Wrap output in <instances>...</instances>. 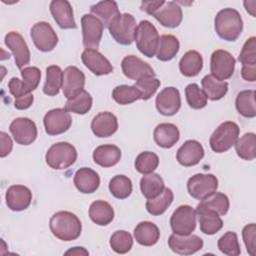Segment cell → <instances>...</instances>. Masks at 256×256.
I'll return each mask as SVG.
<instances>
[{
	"mask_svg": "<svg viewBox=\"0 0 256 256\" xmlns=\"http://www.w3.org/2000/svg\"><path fill=\"white\" fill-rule=\"evenodd\" d=\"M123 74L131 80H139L144 76H155L152 67L136 55L125 56L121 62Z\"/></svg>",
	"mask_w": 256,
	"mask_h": 256,
	"instance_id": "d6986e66",
	"label": "cell"
},
{
	"mask_svg": "<svg viewBox=\"0 0 256 256\" xmlns=\"http://www.w3.org/2000/svg\"><path fill=\"white\" fill-rule=\"evenodd\" d=\"M243 30V20L240 13L233 8L220 10L215 17V31L226 41H236Z\"/></svg>",
	"mask_w": 256,
	"mask_h": 256,
	"instance_id": "7a4b0ae2",
	"label": "cell"
},
{
	"mask_svg": "<svg viewBox=\"0 0 256 256\" xmlns=\"http://www.w3.org/2000/svg\"><path fill=\"white\" fill-rule=\"evenodd\" d=\"M155 143L162 148L173 147L180 138V132L176 125L172 123H160L153 133Z\"/></svg>",
	"mask_w": 256,
	"mask_h": 256,
	"instance_id": "4316f807",
	"label": "cell"
},
{
	"mask_svg": "<svg viewBox=\"0 0 256 256\" xmlns=\"http://www.w3.org/2000/svg\"><path fill=\"white\" fill-rule=\"evenodd\" d=\"M159 34L156 27L148 20H142L138 24L135 33V42L138 50L146 57L152 58L155 56L158 44Z\"/></svg>",
	"mask_w": 256,
	"mask_h": 256,
	"instance_id": "3957f363",
	"label": "cell"
},
{
	"mask_svg": "<svg viewBox=\"0 0 256 256\" xmlns=\"http://www.w3.org/2000/svg\"><path fill=\"white\" fill-rule=\"evenodd\" d=\"M21 76H22L23 85L28 90V92L31 93L39 85L40 78H41V71L37 67L29 66L21 70Z\"/></svg>",
	"mask_w": 256,
	"mask_h": 256,
	"instance_id": "816d5d0a",
	"label": "cell"
},
{
	"mask_svg": "<svg viewBox=\"0 0 256 256\" xmlns=\"http://www.w3.org/2000/svg\"><path fill=\"white\" fill-rule=\"evenodd\" d=\"M134 86L138 89L141 94L142 100L150 99L157 91L160 86V80L153 76H144L136 81Z\"/></svg>",
	"mask_w": 256,
	"mask_h": 256,
	"instance_id": "f907efd6",
	"label": "cell"
},
{
	"mask_svg": "<svg viewBox=\"0 0 256 256\" xmlns=\"http://www.w3.org/2000/svg\"><path fill=\"white\" fill-rule=\"evenodd\" d=\"M159 164V157L150 151L141 152L135 160V169L141 174L152 173Z\"/></svg>",
	"mask_w": 256,
	"mask_h": 256,
	"instance_id": "7dc6e473",
	"label": "cell"
},
{
	"mask_svg": "<svg viewBox=\"0 0 256 256\" xmlns=\"http://www.w3.org/2000/svg\"><path fill=\"white\" fill-rule=\"evenodd\" d=\"M31 38L36 48L42 52L52 51L58 43L56 32L52 26L45 21L37 22L32 26Z\"/></svg>",
	"mask_w": 256,
	"mask_h": 256,
	"instance_id": "30bf717a",
	"label": "cell"
},
{
	"mask_svg": "<svg viewBox=\"0 0 256 256\" xmlns=\"http://www.w3.org/2000/svg\"><path fill=\"white\" fill-rule=\"evenodd\" d=\"M196 211L189 205H181L173 212L170 226L173 233L178 235L191 234L196 228Z\"/></svg>",
	"mask_w": 256,
	"mask_h": 256,
	"instance_id": "ba28073f",
	"label": "cell"
},
{
	"mask_svg": "<svg viewBox=\"0 0 256 256\" xmlns=\"http://www.w3.org/2000/svg\"><path fill=\"white\" fill-rule=\"evenodd\" d=\"M89 217L97 225L106 226L112 222L114 218V210L112 206L103 200H96L89 207Z\"/></svg>",
	"mask_w": 256,
	"mask_h": 256,
	"instance_id": "1f68e13d",
	"label": "cell"
},
{
	"mask_svg": "<svg viewBox=\"0 0 256 256\" xmlns=\"http://www.w3.org/2000/svg\"><path fill=\"white\" fill-rule=\"evenodd\" d=\"M235 106L240 115L246 118L256 116L255 90H243L236 96Z\"/></svg>",
	"mask_w": 256,
	"mask_h": 256,
	"instance_id": "74e56055",
	"label": "cell"
},
{
	"mask_svg": "<svg viewBox=\"0 0 256 256\" xmlns=\"http://www.w3.org/2000/svg\"><path fill=\"white\" fill-rule=\"evenodd\" d=\"M81 26L85 49L89 48L97 50L103 34V23L92 14H84L81 18Z\"/></svg>",
	"mask_w": 256,
	"mask_h": 256,
	"instance_id": "8fae6325",
	"label": "cell"
},
{
	"mask_svg": "<svg viewBox=\"0 0 256 256\" xmlns=\"http://www.w3.org/2000/svg\"><path fill=\"white\" fill-rule=\"evenodd\" d=\"M238 60L242 64V78L245 81L254 82L256 80V38L254 36L245 41Z\"/></svg>",
	"mask_w": 256,
	"mask_h": 256,
	"instance_id": "4fadbf2b",
	"label": "cell"
},
{
	"mask_svg": "<svg viewBox=\"0 0 256 256\" xmlns=\"http://www.w3.org/2000/svg\"><path fill=\"white\" fill-rule=\"evenodd\" d=\"M74 184L78 191L84 194L95 192L100 185V177L98 173L91 168L82 167L76 171L74 175Z\"/></svg>",
	"mask_w": 256,
	"mask_h": 256,
	"instance_id": "484cf974",
	"label": "cell"
},
{
	"mask_svg": "<svg viewBox=\"0 0 256 256\" xmlns=\"http://www.w3.org/2000/svg\"><path fill=\"white\" fill-rule=\"evenodd\" d=\"M110 247L118 254L129 252L133 246V238L131 234L124 230L115 231L110 237Z\"/></svg>",
	"mask_w": 256,
	"mask_h": 256,
	"instance_id": "bcb514c9",
	"label": "cell"
},
{
	"mask_svg": "<svg viewBox=\"0 0 256 256\" xmlns=\"http://www.w3.org/2000/svg\"><path fill=\"white\" fill-rule=\"evenodd\" d=\"M235 69V59L226 50H215L210 59V72L215 79L224 81L229 79Z\"/></svg>",
	"mask_w": 256,
	"mask_h": 256,
	"instance_id": "9c48e42d",
	"label": "cell"
},
{
	"mask_svg": "<svg viewBox=\"0 0 256 256\" xmlns=\"http://www.w3.org/2000/svg\"><path fill=\"white\" fill-rule=\"evenodd\" d=\"M202 55L195 50H190L186 52L179 62V70L186 77L197 76L202 70Z\"/></svg>",
	"mask_w": 256,
	"mask_h": 256,
	"instance_id": "d6a6232c",
	"label": "cell"
},
{
	"mask_svg": "<svg viewBox=\"0 0 256 256\" xmlns=\"http://www.w3.org/2000/svg\"><path fill=\"white\" fill-rule=\"evenodd\" d=\"M165 185L162 177L157 173L144 174L140 179V189L146 199H153L160 195Z\"/></svg>",
	"mask_w": 256,
	"mask_h": 256,
	"instance_id": "836d02e7",
	"label": "cell"
},
{
	"mask_svg": "<svg viewBox=\"0 0 256 256\" xmlns=\"http://www.w3.org/2000/svg\"><path fill=\"white\" fill-rule=\"evenodd\" d=\"M91 129L93 134L99 138L110 137L118 129L117 118L111 112H100L92 119Z\"/></svg>",
	"mask_w": 256,
	"mask_h": 256,
	"instance_id": "d4e9b609",
	"label": "cell"
},
{
	"mask_svg": "<svg viewBox=\"0 0 256 256\" xmlns=\"http://www.w3.org/2000/svg\"><path fill=\"white\" fill-rule=\"evenodd\" d=\"M132 182L125 175H116L109 182L110 193L117 199H126L132 192Z\"/></svg>",
	"mask_w": 256,
	"mask_h": 256,
	"instance_id": "ee69618b",
	"label": "cell"
},
{
	"mask_svg": "<svg viewBox=\"0 0 256 256\" xmlns=\"http://www.w3.org/2000/svg\"><path fill=\"white\" fill-rule=\"evenodd\" d=\"M43 123L48 135H59L70 128L72 117L65 108H55L45 114Z\"/></svg>",
	"mask_w": 256,
	"mask_h": 256,
	"instance_id": "7c38bea8",
	"label": "cell"
},
{
	"mask_svg": "<svg viewBox=\"0 0 256 256\" xmlns=\"http://www.w3.org/2000/svg\"><path fill=\"white\" fill-rule=\"evenodd\" d=\"M250 4H251V5H253V7H255V5H256V1H248V2H247V1H244V6H245V7H248ZM246 10H247V11H248V12H249L253 17H255V11H254L255 9L247 8Z\"/></svg>",
	"mask_w": 256,
	"mask_h": 256,
	"instance_id": "6f0895ef",
	"label": "cell"
},
{
	"mask_svg": "<svg viewBox=\"0 0 256 256\" xmlns=\"http://www.w3.org/2000/svg\"><path fill=\"white\" fill-rule=\"evenodd\" d=\"M85 75L76 66H68L63 71V94L67 99L73 98L84 88Z\"/></svg>",
	"mask_w": 256,
	"mask_h": 256,
	"instance_id": "7402d4cb",
	"label": "cell"
},
{
	"mask_svg": "<svg viewBox=\"0 0 256 256\" xmlns=\"http://www.w3.org/2000/svg\"><path fill=\"white\" fill-rule=\"evenodd\" d=\"M229 199L228 197L220 192H214L206 198L202 199L201 202L197 205L199 208L211 210L217 213L219 216L225 215L229 210Z\"/></svg>",
	"mask_w": 256,
	"mask_h": 256,
	"instance_id": "8d00e7d4",
	"label": "cell"
},
{
	"mask_svg": "<svg viewBox=\"0 0 256 256\" xmlns=\"http://www.w3.org/2000/svg\"><path fill=\"white\" fill-rule=\"evenodd\" d=\"M218 188V179L213 174L198 173L190 177L187 181V190L191 197L202 200Z\"/></svg>",
	"mask_w": 256,
	"mask_h": 256,
	"instance_id": "52a82bcc",
	"label": "cell"
},
{
	"mask_svg": "<svg viewBox=\"0 0 256 256\" xmlns=\"http://www.w3.org/2000/svg\"><path fill=\"white\" fill-rule=\"evenodd\" d=\"M91 13L96 16L101 22L103 23L104 27L108 26L109 23L118 15L120 14L118 5L115 1L112 0H106V1H100L90 8Z\"/></svg>",
	"mask_w": 256,
	"mask_h": 256,
	"instance_id": "d590c367",
	"label": "cell"
},
{
	"mask_svg": "<svg viewBox=\"0 0 256 256\" xmlns=\"http://www.w3.org/2000/svg\"><path fill=\"white\" fill-rule=\"evenodd\" d=\"M234 145L236 153L241 159L251 161L256 157V135L253 132L245 133L237 139Z\"/></svg>",
	"mask_w": 256,
	"mask_h": 256,
	"instance_id": "b9f144b4",
	"label": "cell"
},
{
	"mask_svg": "<svg viewBox=\"0 0 256 256\" xmlns=\"http://www.w3.org/2000/svg\"><path fill=\"white\" fill-rule=\"evenodd\" d=\"M152 16L164 27L176 28L182 22L183 14L181 7L174 1H165Z\"/></svg>",
	"mask_w": 256,
	"mask_h": 256,
	"instance_id": "ffe728a7",
	"label": "cell"
},
{
	"mask_svg": "<svg viewBox=\"0 0 256 256\" xmlns=\"http://www.w3.org/2000/svg\"><path fill=\"white\" fill-rule=\"evenodd\" d=\"M242 237L246 246L247 252L251 256L256 255V225L250 223L246 225L242 230Z\"/></svg>",
	"mask_w": 256,
	"mask_h": 256,
	"instance_id": "f5cc1de1",
	"label": "cell"
},
{
	"mask_svg": "<svg viewBox=\"0 0 256 256\" xmlns=\"http://www.w3.org/2000/svg\"><path fill=\"white\" fill-rule=\"evenodd\" d=\"M179 41L174 35L165 34L159 38L158 49L156 52L157 58L160 61L172 60L179 51Z\"/></svg>",
	"mask_w": 256,
	"mask_h": 256,
	"instance_id": "f35d334b",
	"label": "cell"
},
{
	"mask_svg": "<svg viewBox=\"0 0 256 256\" xmlns=\"http://www.w3.org/2000/svg\"><path fill=\"white\" fill-rule=\"evenodd\" d=\"M77 159L75 147L68 142H57L46 152L45 160L52 169H66L73 165Z\"/></svg>",
	"mask_w": 256,
	"mask_h": 256,
	"instance_id": "8992f818",
	"label": "cell"
},
{
	"mask_svg": "<svg viewBox=\"0 0 256 256\" xmlns=\"http://www.w3.org/2000/svg\"><path fill=\"white\" fill-rule=\"evenodd\" d=\"M169 248L176 254L179 255H191L203 247V240L193 234L188 235H178V234H171L168 239Z\"/></svg>",
	"mask_w": 256,
	"mask_h": 256,
	"instance_id": "9a60e30c",
	"label": "cell"
},
{
	"mask_svg": "<svg viewBox=\"0 0 256 256\" xmlns=\"http://www.w3.org/2000/svg\"><path fill=\"white\" fill-rule=\"evenodd\" d=\"M81 60L96 76L108 75L113 72V66L110 61L96 49H84L81 54Z\"/></svg>",
	"mask_w": 256,
	"mask_h": 256,
	"instance_id": "e0dca14e",
	"label": "cell"
},
{
	"mask_svg": "<svg viewBox=\"0 0 256 256\" xmlns=\"http://www.w3.org/2000/svg\"><path fill=\"white\" fill-rule=\"evenodd\" d=\"M50 12L54 21L62 29H76L73 9L67 0H53L50 2Z\"/></svg>",
	"mask_w": 256,
	"mask_h": 256,
	"instance_id": "44dd1931",
	"label": "cell"
},
{
	"mask_svg": "<svg viewBox=\"0 0 256 256\" xmlns=\"http://www.w3.org/2000/svg\"><path fill=\"white\" fill-rule=\"evenodd\" d=\"M218 249L228 256H238L241 253L238 237L235 232L228 231L218 240Z\"/></svg>",
	"mask_w": 256,
	"mask_h": 256,
	"instance_id": "c3c4849f",
	"label": "cell"
},
{
	"mask_svg": "<svg viewBox=\"0 0 256 256\" xmlns=\"http://www.w3.org/2000/svg\"><path fill=\"white\" fill-rule=\"evenodd\" d=\"M68 254H75V255H88L89 252L87 250H85L83 247H73L72 249H69L68 251L65 252V255Z\"/></svg>",
	"mask_w": 256,
	"mask_h": 256,
	"instance_id": "9f6ffc18",
	"label": "cell"
},
{
	"mask_svg": "<svg viewBox=\"0 0 256 256\" xmlns=\"http://www.w3.org/2000/svg\"><path fill=\"white\" fill-rule=\"evenodd\" d=\"M121 158V150L113 144H104L96 147L93 152L94 162L104 168L116 165Z\"/></svg>",
	"mask_w": 256,
	"mask_h": 256,
	"instance_id": "83f0119b",
	"label": "cell"
},
{
	"mask_svg": "<svg viewBox=\"0 0 256 256\" xmlns=\"http://www.w3.org/2000/svg\"><path fill=\"white\" fill-rule=\"evenodd\" d=\"M204 157V149L197 140H187L177 150L176 159L182 166L191 167L197 165Z\"/></svg>",
	"mask_w": 256,
	"mask_h": 256,
	"instance_id": "603a6c76",
	"label": "cell"
},
{
	"mask_svg": "<svg viewBox=\"0 0 256 256\" xmlns=\"http://www.w3.org/2000/svg\"><path fill=\"white\" fill-rule=\"evenodd\" d=\"M92 107V97L86 91L82 90L73 98L67 99L65 104V109L69 112L84 115L86 114Z\"/></svg>",
	"mask_w": 256,
	"mask_h": 256,
	"instance_id": "7bdbcfd3",
	"label": "cell"
},
{
	"mask_svg": "<svg viewBox=\"0 0 256 256\" xmlns=\"http://www.w3.org/2000/svg\"><path fill=\"white\" fill-rule=\"evenodd\" d=\"M196 214L200 225V230L206 235H213L223 227V221L220 216L207 209L196 207Z\"/></svg>",
	"mask_w": 256,
	"mask_h": 256,
	"instance_id": "4dcf8cb0",
	"label": "cell"
},
{
	"mask_svg": "<svg viewBox=\"0 0 256 256\" xmlns=\"http://www.w3.org/2000/svg\"><path fill=\"white\" fill-rule=\"evenodd\" d=\"M240 133L239 126L232 121L221 123L212 133L209 144L211 149L216 153L228 151L237 141Z\"/></svg>",
	"mask_w": 256,
	"mask_h": 256,
	"instance_id": "277c9868",
	"label": "cell"
},
{
	"mask_svg": "<svg viewBox=\"0 0 256 256\" xmlns=\"http://www.w3.org/2000/svg\"><path fill=\"white\" fill-rule=\"evenodd\" d=\"M201 84L207 99L212 101L222 99L228 91V83L226 81H219L212 75H205L201 80Z\"/></svg>",
	"mask_w": 256,
	"mask_h": 256,
	"instance_id": "e575fe53",
	"label": "cell"
},
{
	"mask_svg": "<svg viewBox=\"0 0 256 256\" xmlns=\"http://www.w3.org/2000/svg\"><path fill=\"white\" fill-rule=\"evenodd\" d=\"M185 95L188 105L193 109H202L207 105V97L205 93L195 83L186 86Z\"/></svg>",
	"mask_w": 256,
	"mask_h": 256,
	"instance_id": "681fc988",
	"label": "cell"
},
{
	"mask_svg": "<svg viewBox=\"0 0 256 256\" xmlns=\"http://www.w3.org/2000/svg\"><path fill=\"white\" fill-rule=\"evenodd\" d=\"M5 44L12 51L16 66L22 68L30 62V50L22 35L18 32L11 31L5 36Z\"/></svg>",
	"mask_w": 256,
	"mask_h": 256,
	"instance_id": "2e32d148",
	"label": "cell"
},
{
	"mask_svg": "<svg viewBox=\"0 0 256 256\" xmlns=\"http://www.w3.org/2000/svg\"><path fill=\"white\" fill-rule=\"evenodd\" d=\"M49 227L52 234L63 241H72L77 239L82 231V224L79 218L72 212H56L49 221Z\"/></svg>",
	"mask_w": 256,
	"mask_h": 256,
	"instance_id": "6da1fadb",
	"label": "cell"
},
{
	"mask_svg": "<svg viewBox=\"0 0 256 256\" xmlns=\"http://www.w3.org/2000/svg\"><path fill=\"white\" fill-rule=\"evenodd\" d=\"M164 0L160 1H143L141 3V10L146 12L149 15H152L158 8H160L164 4Z\"/></svg>",
	"mask_w": 256,
	"mask_h": 256,
	"instance_id": "11a10c76",
	"label": "cell"
},
{
	"mask_svg": "<svg viewBox=\"0 0 256 256\" xmlns=\"http://www.w3.org/2000/svg\"><path fill=\"white\" fill-rule=\"evenodd\" d=\"M111 36L121 45H130L135 40L136 21L128 13L118 14L107 26Z\"/></svg>",
	"mask_w": 256,
	"mask_h": 256,
	"instance_id": "5b68a950",
	"label": "cell"
},
{
	"mask_svg": "<svg viewBox=\"0 0 256 256\" xmlns=\"http://www.w3.org/2000/svg\"><path fill=\"white\" fill-rule=\"evenodd\" d=\"M174 194L170 188H164L162 193L153 199H147L146 209L153 216L162 215L173 202Z\"/></svg>",
	"mask_w": 256,
	"mask_h": 256,
	"instance_id": "60d3db41",
	"label": "cell"
},
{
	"mask_svg": "<svg viewBox=\"0 0 256 256\" xmlns=\"http://www.w3.org/2000/svg\"><path fill=\"white\" fill-rule=\"evenodd\" d=\"M63 84V71L57 65H50L46 68V81L43 86L44 94L55 96L59 93Z\"/></svg>",
	"mask_w": 256,
	"mask_h": 256,
	"instance_id": "ab89813d",
	"label": "cell"
},
{
	"mask_svg": "<svg viewBox=\"0 0 256 256\" xmlns=\"http://www.w3.org/2000/svg\"><path fill=\"white\" fill-rule=\"evenodd\" d=\"M112 98L120 105H128L141 99V94L134 85H119L113 89Z\"/></svg>",
	"mask_w": 256,
	"mask_h": 256,
	"instance_id": "f6af8a7d",
	"label": "cell"
},
{
	"mask_svg": "<svg viewBox=\"0 0 256 256\" xmlns=\"http://www.w3.org/2000/svg\"><path fill=\"white\" fill-rule=\"evenodd\" d=\"M134 238L143 246H153L160 238V231L156 224L150 221H142L134 228Z\"/></svg>",
	"mask_w": 256,
	"mask_h": 256,
	"instance_id": "f1b7e54d",
	"label": "cell"
},
{
	"mask_svg": "<svg viewBox=\"0 0 256 256\" xmlns=\"http://www.w3.org/2000/svg\"><path fill=\"white\" fill-rule=\"evenodd\" d=\"M0 137H1V151H0V156L3 158L7 155L10 154L13 144H12V140L11 138L8 136L7 133L5 132H1L0 133Z\"/></svg>",
	"mask_w": 256,
	"mask_h": 256,
	"instance_id": "db71d44e",
	"label": "cell"
},
{
	"mask_svg": "<svg viewBox=\"0 0 256 256\" xmlns=\"http://www.w3.org/2000/svg\"><path fill=\"white\" fill-rule=\"evenodd\" d=\"M6 204L12 211H22L29 207L32 201V192L23 185L10 186L5 195Z\"/></svg>",
	"mask_w": 256,
	"mask_h": 256,
	"instance_id": "cb8c5ba5",
	"label": "cell"
},
{
	"mask_svg": "<svg viewBox=\"0 0 256 256\" xmlns=\"http://www.w3.org/2000/svg\"><path fill=\"white\" fill-rule=\"evenodd\" d=\"M156 108L162 115H175L181 107L180 92L175 87H166L156 97Z\"/></svg>",
	"mask_w": 256,
	"mask_h": 256,
	"instance_id": "ac0fdd59",
	"label": "cell"
},
{
	"mask_svg": "<svg viewBox=\"0 0 256 256\" xmlns=\"http://www.w3.org/2000/svg\"><path fill=\"white\" fill-rule=\"evenodd\" d=\"M8 88L10 93L15 98L14 106L16 109L25 110L32 105L34 101V97L25 88L22 80H20L17 77H12L8 83Z\"/></svg>",
	"mask_w": 256,
	"mask_h": 256,
	"instance_id": "f546056e",
	"label": "cell"
},
{
	"mask_svg": "<svg viewBox=\"0 0 256 256\" xmlns=\"http://www.w3.org/2000/svg\"><path fill=\"white\" fill-rule=\"evenodd\" d=\"M9 130L16 143L20 145L32 144L38 134L35 122L26 117L15 118L9 126Z\"/></svg>",
	"mask_w": 256,
	"mask_h": 256,
	"instance_id": "5bb4252c",
	"label": "cell"
}]
</instances>
